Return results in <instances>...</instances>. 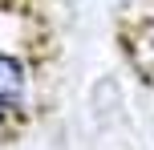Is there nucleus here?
<instances>
[{
    "instance_id": "f257e3e1",
    "label": "nucleus",
    "mask_w": 154,
    "mask_h": 150,
    "mask_svg": "<svg viewBox=\"0 0 154 150\" xmlns=\"http://www.w3.org/2000/svg\"><path fill=\"white\" fill-rule=\"evenodd\" d=\"M29 110V69L20 57L0 53V130Z\"/></svg>"
},
{
    "instance_id": "f03ea898",
    "label": "nucleus",
    "mask_w": 154,
    "mask_h": 150,
    "mask_svg": "<svg viewBox=\"0 0 154 150\" xmlns=\"http://www.w3.org/2000/svg\"><path fill=\"white\" fill-rule=\"evenodd\" d=\"M142 49H146V61H150V69H154V24L146 29V41H142Z\"/></svg>"
}]
</instances>
